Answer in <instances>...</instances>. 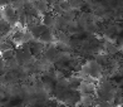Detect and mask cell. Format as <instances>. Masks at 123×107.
I'll return each instance as SVG.
<instances>
[{"label": "cell", "instance_id": "1", "mask_svg": "<svg viewBox=\"0 0 123 107\" xmlns=\"http://www.w3.org/2000/svg\"><path fill=\"white\" fill-rule=\"evenodd\" d=\"M82 72L86 77H93V78H99L102 76V64H99L97 60H89L82 67Z\"/></svg>", "mask_w": 123, "mask_h": 107}, {"label": "cell", "instance_id": "2", "mask_svg": "<svg viewBox=\"0 0 123 107\" xmlns=\"http://www.w3.org/2000/svg\"><path fill=\"white\" fill-rule=\"evenodd\" d=\"M3 19H5L10 25H14L18 21V12L13 5H6L3 9Z\"/></svg>", "mask_w": 123, "mask_h": 107}, {"label": "cell", "instance_id": "3", "mask_svg": "<svg viewBox=\"0 0 123 107\" xmlns=\"http://www.w3.org/2000/svg\"><path fill=\"white\" fill-rule=\"evenodd\" d=\"M79 91H80L82 94H94L97 92V87H96V84L92 83V82L83 81V83L79 87Z\"/></svg>", "mask_w": 123, "mask_h": 107}, {"label": "cell", "instance_id": "4", "mask_svg": "<svg viewBox=\"0 0 123 107\" xmlns=\"http://www.w3.org/2000/svg\"><path fill=\"white\" fill-rule=\"evenodd\" d=\"M30 47V50H31V54L33 55H39L44 52V44L42 42H38V40H33V42H29L28 43Z\"/></svg>", "mask_w": 123, "mask_h": 107}, {"label": "cell", "instance_id": "5", "mask_svg": "<svg viewBox=\"0 0 123 107\" xmlns=\"http://www.w3.org/2000/svg\"><path fill=\"white\" fill-rule=\"evenodd\" d=\"M96 103L97 101L94 98V94H82V98L79 102L82 107H93Z\"/></svg>", "mask_w": 123, "mask_h": 107}, {"label": "cell", "instance_id": "6", "mask_svg": "<svg viewBox=\"0 0 123 107\" xmlns=\"http://www.w3.org/2000/svg\"><path fill=\"white\" fill-rule=\"evenodd\" d=\"M34 9L38 13L47 14L48 10H49V3L47 1V0H37V1L34 3Z\"/></svg>", "mask_w": 123, "mask_h": 107}, {"label": "cell", "instance_id": "7", "mask_svg": "<svg viewBox=\"0 0 123 107\" xmlns=\"http://www.w3.org/2000/svg\"><path fill=\"white\" fill-rule=\"evenodd\" d=\"M43 24L45 25V27H48V28H50V27H53L54 24H55V18L52 15V14H45L43 16Z\"/></svg>", "mask_w": 123, "mask_h": 107}, {"label": "cell", "instance_id": "8", "mask_svg": "<svg viewBox=\"0 0 123 107\" xmlns=\"http://www.w3.org/2000/svg\"><path fill=\"white\" fill-rule=\"evenodd\" d=\"M1 55H3V59L4 60H12L15 58V49H8V50H4L1 52Z\"/></svg>", "mask_w": 123, "mask_h": 107}, {"label": "cell", "instance_id": "9", "mask_svg": "<svg viewBox=\"0 0 123 107\" xmlns=\"http://www.w3.org/2000/svg\"><path fill=\"white\" fill-rule=\"evenodd\" d=\"M40 39V42L42 43H50L53 40V34H52V32H50V29L47 32V33H44V34L39 38Z\"/></svg>", "mask_w": 123, "mask_h": 107}, {"label": "cell", "instance_id": "10", "mask_svg": "<svg viewBox=\"0 0 123 107\" xmlns=\"http://www.w3.org/2000/svg\"><path fill=\"white\" fill-rule=\"evenodd\" d=\"M10 27H12V25H10L6 20L1 19V34L3 35H6L8 33L10 32Z\"/></svg>", "mask_w": 123, "mask_h": 107}, {"label": "cell", "instance_id": "11", "mask_svg": "<svg viewBox=\"0 0 123 107\" xmlns=\"http://www.w3.org/2000/svg\"><path fill=\"white\" fill-rule=\"evenodd\" d=\"M122 107H123V106H122Z\"/></svg>", "mask_w": 123, "mask_h": 107}]
</instances>
